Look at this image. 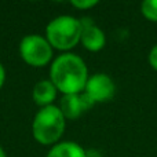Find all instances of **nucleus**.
Masks as SVG:
<instances>
[{
    "mask_svg": "<svg viewBox=\"0 0 157 157\" xmlns=\"http://www.w3.org/2000/svg\"><path fill=\"white\" fill-rule=\"evenodd\" d=\"M88 77L86 62L72 52L58 55L50 68V80L63 95L83 92Z\"/></svg>",
    "mask_w": 157,
    "mask_h": 157,
    "instance_id": "f257e3e1",
    "label": "nucleus"
},
{
    "mask_svg": "<svg viewBox=\"0 0 157 157\" xmlns=\"http://www.w3.org/2000/svg\"><path fill=\"white\" fill-rule=\"evenodd\" d=\"M63 131H65V116L55 105L41 108L32 123L33 136L41 145L57 144L62 136Z\"/></svg>",
    "mask_w": 157,
    "mask_h": 157,
    "instance_id": "f03ea898",
    "label": "nucleus"
},
{
    "mask_svg": "<svg viewBox=\"0 0 157 157\" xmlns=\"http://www.w3.org/2000/svg\"><path fill=\"white\" fill-rule=\"evenodd\" d=\"M81 21L72 15H61L54 18L46 28V39L52 48L59 51L72 50L80 41Z\"/></svg>",
    "mask_w": 157,
    "mask_h": 157,
    "instance_id": "7ed1b4c3",
    "label": "nucleus"
},
{
    "mask_svg": "<svg viewBox=\"0 0 157 157\" xmlns=\"http://www.w3.org/2000/svg\"><path fill=\"white\" fill-rule=\"evenodd\" d=\"M19 55L28 65L41 68L52 59V47L43 36L29 35L19 43Z\"/></svg>",
    "mask_w": 157,
    "mask_h": 157,
    "instance_id": "20e7f679",
    "label": "nucleus"
},
{
    "mask_svg": "<svg viewBox=\"0 0 157 157\" xmlns=\"http://www.w3.org/2000/svg\"><path fill=\"white\" fill-rule=\"evenodd\" d=\"M84 94L94 103L109 102L116 94V84L106 73H95L88 77Z\"/></svg>",
    "mask_w": 157,
    "mask_h": 157,
    "instance_id": "39448f33",
    "label": "nucleus"
},
{
    "mask_svg": "<svg viewBox=\"0 0 157 157\" xmlns=\"http://www.w3.org/2000/svg\"><path fill=\"white\" fill-rule=\"evenodd\" d=\"M94 105L95 103L87 97V94L78 92V94L63 95L59 103V109L65 119L75 120L78 119L83 113L88 112Z\"/></svg>",
    "mask_w": 157,
    "mask_h": 157,
    "instance_id": "423d86ee",
    "label": "nucleus"
},
{
    "mask_svg": "<svg viewBox=\"0 0 157 157\" xmlns=\"http://www.w3.org/2000/svg\"><path fill=\"white\" fill-rule=\"evenodd\" d=\"M81 26H83V30H81L80 41L83 47L91 52L101 51L106 44V36L103 30L92 22H86V19L81 21Z\"/></svg>",
    "mask_w": 157,
    "mask_h": 157,
    "instance_id": "0eeeda50",
    "label": "nucleus"
},
{
    "mask_svg": "<svg viewBox=\"0 0 157 157\" xmlns=\"http://www.w3.org/2000/svg\"><path fill=\"white\" fill-rule=\"evenodd\" d=\"M57 91L58 90L51 83V80H41L36 83V86L33 87L32 98L36 105L46 108V106L52 105L55 97H57Z\"/></svg>",
    "mask_w": 157,
    "mask_h": 157,
    "instance_id": "6e6552de",
    "label": "nucleus"
},
{
    "mask_svg": "<svg viewBox=\"0 0 157 157\" xmlns=\"http://www.w3.org/2000/svg\"><path fill=\"white\" fill-rule=\"evenodd\" d=\"M47 157H87V152L76 142H61L50 149Z\"/></svg>",
    "mask_w": 157,
    "mask_h": 157,
    "instance_id": "1a4fd4ad",
    "label": "nucleus"
},
{
    "mask_svg": "<svg viewBox=\"0 0 157 157\" xmlns=\"http://www.w3.org/2000/svg\"><path fill=\"white\" fill-rule=\"evenodd\" d=\"M141 13L147 21L157 22V0H145V2H142Z\"/></svg>",
    "mask_w": 157,
    "mask_h": 157,
    "instance_id": "9d476101",
    "label": "nucleus"
},
{
    "mask_svg": "<svg viewBox=\"0 0 157 157\" xmlns=\"http://www.w3.org/2000/svg\"><path fill=\"white\" fill-rule=\"evenodd\" d=\"M71 4L78 10H88L98 4V0H72Z\"/></svg>",
    "mask_w": 157,
    "mask_h": 157,
    "instance_id": "9b49d317",
    "label": "nucleus"
},
{
    "mask_svg": "<svg viewBox=\"0 0 157 157\" xmlns=\"http://www.w3.org/2000/svg\"><path fill=\"white\" fill-rule=\"evenodd\" d=\"M147 61H149V65L152 66V69L155 72H157V44L150 48L149 55H147Z\"/></svg>",
    "mask_w": 157,
    "mask_h": 157,
    "instance_id": "f8f14e48",
    "label": "nucleus"
},
{
    "mask_svg": "<svg viewBox=\"0 0 157 157\" xmlns=\"http://www.w3.org/2000/svg\"><path fill=\"white\" fill-rule=\"evenodd\" d=\"M4 80H6V71L3 68V65L0 63V90H2L3 84H4Z\"/></svg>",
    "mask_w": 157,
    "mask_h": 157,
    "instance_id": "ddd939ff",
    "label": "nucleus"
},
{
    "mask_svg": "<svg viewBox=\"0 0 157 157\" xmlns=\"http://www.w3.org/2000/svg\"><path fill=\"white\" fill-rule=\"evenodd\" d=\"M0 157H6V153H4V150H3L2 146H0Z\"/></svg>",
    "mask_w": 157,
    "mask_h": 157,
    "instance_id": "4468645a",
    "label": "nucleus"
}]
</instances>
